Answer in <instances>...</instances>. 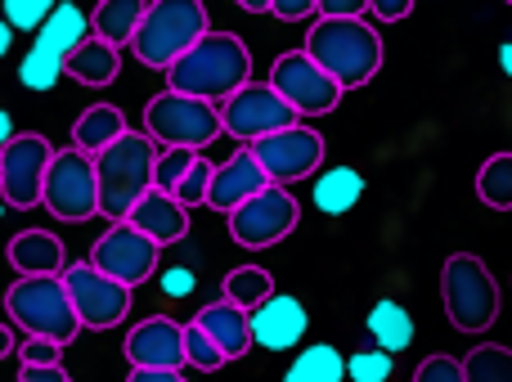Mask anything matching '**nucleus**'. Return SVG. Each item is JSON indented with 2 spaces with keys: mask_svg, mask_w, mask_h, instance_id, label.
<instances>
[{
  "mask_svg": "<svg viewBox=\"0 0 512 382\" xmlns=\"http://www.w3.org/2000/svg\"><path fill=\"white\" fill-rule=\"evenodd\" d=\"M301 221V203L292 198V189L270 185L265 194H256L252 203H243L230 216V239L239 248H274L283 243Z\"/></svg>",
  "mask_w": 512,
  "mask_h": 382,
  "instance_id": "obj_15",
  "label": "nucleus"
},
{
  "mask_svg": "<svg viewBox=\"0 0 512 382\" xmlns=\"http://www.w3.org/2000/svg\"><path fill=\"white\" fill-rule=\"evenodd\" d=\"M50 14H54L50 0H5V23L14 32H41L50 23Z\"/></svg>",
  "mask_w": 512,
  "mask_h": 382,
  "instance_id": "obj_36",
  "label": "nucleus"
},
{
  "mask_svg": "<svg viewBox=\"0 0 512 382\" xmlns=\"http://www.w3.org/2000/svg\"><path fill=\"white\" fill-rule=\"evenodd\" d=\"M364 194V176L355 167H328L315 176V207L324 216H346Z\"/></svg>",
  "mask_w": 512,
  "mask_h": 382,
  "instance_id": "obj_27",
  "label": "nucleus"
},
{
  "mask_svg": "<svg viewBox=\"0 0 512 382\" xmlns=\"http://www.w3.org/2000/svg\"><path fill=\"white\" fill-rule=\"evenodd\" d=\"M122 135H131L122 108H117V104H90V108H81V117L72 122V149L99 158V153L113 149Z\"/></svg>",
  "mask_w": 512,
  "mask_h": 382,
  "instance_id": "obj_22",
  "label": "nucleus"
},
{
  "mask_svg": "<svg viewBox=\"0 0 512 382\" xmlns=\"http://www.w3.org/2000/svg\"><path fill=\"white\" fill-rule=\"evenodd\" d=\"M59 77H68V59L54 54L50 45L32 41V50H27L23 63H18V81H23L27 90H54L59 86Z\"/></svg>",
  "mask_w": 512,
  "mask_h": 382,
  "instance_id": "obj_30",
  "label": "nucleus"
},
{
  "mask_svg": "<svg viewBox=\"0 0 512 382\" xmlns=\"http://www.w3.org/2000/svg\"><path fill=\"white\" fill-rule=\"evenodd\" d=\"M409 14H414L409 0H369V18H378V23H400Z\"/></svg>",
  "mask_w": 512,
  "mask_h": 382,
  "instance_id": "obj_43",
  "label": "nucleus"
},
{
  "mask_svg": "<svg viewBox=\"0 0 512 382\" xmlns=\"http://www.w3.org/2000/svg\"><path fill=\"white\" fill-rule=\"evenodd\" d=\"M301 50L342 90H360L382 68V36L369 18H315Z\"/></svg>",
  "mask_w": 512,
  "mask_h": 382,
  "instance_id": "obj_2",
  "label": "nucleus"
},
{
  "mask_svg": "<svg viewBox=\"0 0 512 382\" xmlns=\"http://www.w3.org/2000/svg\"><path fill=\"white\" fill-rule=\"evenodd\" d=\"M9 266L18 270V279H36V275H63L72 261H68V248H63L59 234L23 230L9 239Z\"/></svg>",
  "mask_w": 512,
  "mask_h": 382,
  "instance_id": "obj_19",
  "label": "nucleus"
},
{
  "mask_svg": "<svg viewBox=\"0 0 512 382\" xmlns=\"http://www.w3.org/2000/svg\"><path fill=\"white\" fill-rule=\"evenodd\" d=\"M194 288H198V275L189 266L162 270V293H167V297H194Z\"/></svg>",
  "mask_w": 512,
  "mask_h": 382,
  "instance_id": "obj_40",
  "label": "nucleus"
},
{
  "mask_svg": "<svg viewBox=\"0 0 512 382\" xmlns=\"http://www.w3.org/2000/svg\"><path fill=\"white\" fill-rule=\"evenodd\" d=\"M364 329H369L373 347H382L387 356H400V351L414 347V315H409L405 306L396 302V297H382V302H373Z\"/></svg>",
  "mask_w": 512,
  "mask_h": 382,
  "instance_id": "obj_23",
  "label": "nucleus"
},
{
  "mask_svg": "<svg viewBox=\"0 0 512 382\" xmlns=\"http://www.w3.org/2000/svg\"><path fill=\"white\" fill-rule=\"evenodd\" d=\"M468 382H512V347L504 342H481L463 356Z\"/></svg>",
  "mask_w": 512,
  "mask_h": 382,
  "instance_id": "obj_32",
  "label": "nucleus"
},
{
  "mask_svg": "<svg viewBox=\"0 0 512 382\" xmlns=\"http://www.w3.org/2000/svg\"><path fill=\"white\" fill-rule=\"evenodd\" d=\"M45 207H50V216H59L68 225L99 216V176H95V158L90 153H81V149L54 153L50 180H45Z\"/></svg>",
  "mask_w": 512,
  "mask_h": 382,
  "instance_id": "obj_9",
  "label": "nucleus"
},
{
  "mask_svg": "<svg viewBox=\"0 0 512 382\" xmlns=\"http://www.w3.org/2000/svg\"><path fill=\"white\" fill-rule=\"evenodd\" d=\"M414 382H468V374H463V360L454 356H427L414 369Z\"/></svg>",
  "mask_w": 512,
  "mask_h": 382,
  "instance_id": "obj_38",
  "label": "nucleus"
},
{
  "mask_svg": "<svg viewBox=\"0 0 512 382\" xmlns=\"http://www.w3.org/2000/svg\"><path fill=\"white\" fill-rule=\"evenodd\" d=\"M144 131L162 144V149H194L203 153V144H212L216 135H225L221 108L207 99L180 95V90H162L144 108Z\"/></svg>",
  "mask_w": 512,
  "mask_h": 382,
  "instance_id": "obj_7",
  "label": "nucleus"
},
{
  "mask_svg": "<svg viewBox=\"0 0 512 382\" xmlns=\"http://www.w3.org/2000/svg\"><path fill=\"white\" fill-rule=\"evenodd\" d=\"M274 18L283 23H301V18H319V0H274L270 5Z\"/></svg>",
  "mask_w": 512,
  "mask_h": 382,
  "instance_id": "obj_41",
  "label": "nucleus"
},
{
  "mask_svg": "<svg viewBox=\"0 0 512 382\" xmlns=\"http://www.w3.org/2000/svg\"><path fill=\"white\" fill-rule=\"evenodd\" d=\"M265 189H270V176H265V167L256 162V153L243 144L239 153H230V158L216 167L207 207H212V212H221V216H234L243 203H252V198L265 194Z\"/></svg>",
  "mask_w": 512,
  "mask_h": 382,
  "instance_id": "obj_17",
  "label": "nucleus"
},
{
  "mask_svg": "<svg viewBox=\"0 0 512 382\" xmlns=\"http://www.w3.org/2000/svg\"><path fill=\"white\" fill-rule=\"evenodd\" d=\"M499 68H504L508 77H512V41H504V45H499Z\"/></svg>",
  "mask_w": 512,
  "mask_h": 382,
  "instance_id": "obj_47",
  "label": "nucleus"
},
{
  "mask_svg": "<svg viewBox=\"0 0 512 382\" xmlns=\"http://www.w3.org/2000/svg\"><path fill=\"white\" fill-rule=\"evenodd\" d=\"M203 36H212V23H207V9L198 0H153L131 50L144 68L171 72Z\"/></svg>",
  "mask_w": 512,
  "mask_h": 382,
  "instance_id": "obj_4",
  "label": "nucleus"
},
{
  "mask_svg": "<svg viewBox=\"0 0 512 382\" xmlns=\"http://www.w3.org/2000/svg\"><path fill=\"white\" fill-rule=\"evenodd\" d=\"M198 158H203V153H194V149H162L158 153V171H153V189H162V194H176L180 180L194 171Z\"/></svg>",
  "mask_w": 512,
  "mask_h": 382,
  "instance_id": "obj_33",
  "label": "nucleus"
},
{
  "mask_svg": "<svg viewBox=\"0 0 512 382\" xmlns=\"http://www.w3.org/2000/svg\"><path fill=\"white\" fill-rule=\"evenodd\" d=\"M477 198L495 212H512V153H495L477 171Z\"/></svg>",
  "mask_w": 512,
  "mask_h": 382,
  "instance_id": "obj_31",
  "label": "nucleus"
},
{
  "mask_svg": "<svg viewBox=\"0 0 512 382\" xmlns=\"http://www.w3.org/2000/svg\"><path fill=\"white\" fill-rule=\"evenodd\" d=\"M243 86H252V50L243 45V36H234V32L203 36V41L167 72V90L207 99V104H216V108L239 95Z\"/></svg>",
  "mask_w": 512,
  "mask_h": 382,
  "instance_id": "obj_1",
  "label": "nucleus"
},
{
  "mask_svg": "<svg viewBox=\"0 0 512 382\" xmlns=\"http://www.w3.org/2000/svg\"><path fill=\"white\" fill-rule=\"evenodd\" d=\"M212 180H216V167L207 158H198L194 162V171H189L185 180H180V189H176V198L194 212V207H207V198H212Z\"/></svg>",
  "mask_w": 512,
  "mask_h": 382,
  "instance_id": "obj_37",
  "label": "nucleus"
},
{
  "mask_svg": "<svg viewBox=\"0 0 512 382\" xmlns=\"http://www.w3.org/2000/svg\"><path fill=\"white\" fill-rule=\"evenodd\" d=\"M95 36V23H90V14H81L77 5H54L50 23L36 32V41L50 45L54 54H63V59H72V54L81 50V45Z\"/></svg>",
  "mask_w": 512,
  "mask_h": 382,
  "instance_id": "obj_25",
  "label": "nucleus"
},
{
  "mask_svg": "<svg viewBox=\"0 0 512 382\" xmlns=\"http://www.w3.org/2000/svg\"><path fill=\"white\" fill-rule=\"evenodd\" d=\"M126 360L131 369H162V374H180L189 365L185 351V324H176L171 315H149L144 324H135L126 333Z\"/></svg>",
  "mask_w": 512,
  "mask_h": 382,
  "instance_id": "obj_16",
  "label": "nucleus"
},
{
  "mask_svg": "<svg viewBox=\"0 0 512 382\" xmlns=\"http://www.w3.org/2000/svg\"><path fill=\"white\" fill-rule=\"evenodd\" d=\"M270 86L288 99L297 117H328L337 104H342V86H337L306 50L279 54L270 68Z\"/></svg>",
  "mask_w": 512,
  "mask_h": 382,
  "instance_id": "obj_10",
  "label": "nucleus"
},
{
  "mask_svg": "<svg viewBox=\"0 0 512 382\" xmlns=\"http://www.w3.org/2000/svg\"><path fill=\"white\" fill-rule=\"evenodd\" d=\"M194 324L207 333V338L216 342V347L225 351V360H239V356H248L252 351V315L243 311V306H234V302H207L203 311L194 315Z\"/></svg>",
  "mask_w": 512,
  "mask_h": 382,
  "instance_id": "obj_21",
  "label": "nucleus"
},
{
  "mask_svg": "<svg viewBox=\"0 0 512 382\" xmlns=\"http://www.w3.org/2000/svg\"><path fill=\"white\" fill-rule=\"evenodd\" d=\"M18 382H23V378H18Z\"/></svg>",
  "mask_w": 512,
  "mask_h": 382,
  "instance_id": "obj_48",
  "label": "nucleus"
},
{
  "mask_svg": "<svg viewBox=\"0 0 512 382\" xmlns=\"http://www.w3.org/2000/svg\"><path fill=\"white\" fill-rule=\"evenodd\" d=\"M126 382H189L185 374H162V369H131Z\"/></svg>",
  "mask_w": 512,
  "mask_h": 382,
  "instance_id": "obj_45",
  "label": "nucleus"
},
{
  "mask_svg": "<svg viewBox=\"0 0 512 382\" xmlns=\"http://www.w3.org/2000/svg\"><path fill=\"white\" fill-rule=\"evenodd\" d=\"M256 153V162L265 167V176H270V185H283L292 189L297 180H310L319 176V167H324V135L310 131V126H288V131L270 135V140H256L248 144Z\"/></svg>",
  "mask_w": 512,
  "mask_h": 382,
  "instance_id": "obj_14",
  "label": "nucleus"
},
{
  "mask_svg": "<svg viewBox=\"0 0 512 382\" xmlns=\"http://www.w3.org/2000/svg\"><path fill=\"white\" fill-rule=\"evenodd\" d=\"M54 153L59 149L36 131L18 135V140H9L5 149H0V198H5L14 212H27V207L45 203V180H50Z\"/></svg>",
  "mask_w": 512,
  "mask_h": 382,
  "instance_id": "obj_8",
  "label": "nucleus"
},
{
  "mask_svg": "<svg viewBox=\"0 0 512 382\" xmlns=\"http://www.w3.org/2000/svg\"><path fill=\"white\" fill-rule=\"evenodd\" d=\"M18 378L23 382H72L63 365H23L18 369Z\"/></svg>",
  "mask_w": 512,
  "mask_h": 382,
  "instance_id": "obj_44",
  "label": "nucleus"
},
{
  "mask_svg": "<svg viewBox=\"0 0 512 382\" xmlns=\"http://www.w3.org/2000/svg\"><path fill=\"white\" fill-rule=\"evenodd\" d=\"M283 382H346V356L337 347H328V342H315V347H306L292 360Z\"/></svg>",
  "mask_w": 512,
  "mask_h": 382,
  "instance_id": "obj_28",
  "label": "nucleus"
},
{
  "mask_svg": "<svg viewBox=\"0 0 512 382\" xmlns=\"http://www.w3.org/2000/svg\"><path fill=\"white\" fill-rule=\"evenodd\" d=\"M131 225L140 234H149L158 248H171L189 234V207L180 203L176 194H162V189H149L144 203L131 212Z\"/></svg>",
  "mask_w": 512,
  "mask_h": 382,
  "instance_id": "obj_20",
  "label": "nucleus"
},
{
  "mask_svg": "<svg viewBox=\"0 0 512 382\" xmlns=\"http://www.w3.org/2000/svg\"><path fill=\"white\" fill-rule=\"evenodd\" d=\"M63 284H68V297L81 315V329L108 333L113 324H122L131 315V288L108 279L104 270H95L90 261H72L63 270Z\"/></svg>",
  "mask_w": 512,
  "mask_h": 382,
  "instance_id": "obj_12",
  "label": "nucleus"
},
{
  "mask_svg": "<svg viewBox=\"0 0 512 382\" xmlns=\"http://www.w3.org/2000/svg\"><path fill=\"white\" fill-rule=\"evenodd\" d=\"M445 315L459 333H486L499 320V284L490 266L472 252H454L441 270Z\"/></svg>",
  "mask_w": 512,
  "mask_h": 382,
  "instance_id": "obj_6",
  "label": "nucleus"
},
{
  "mask_svg": "<svg viewBox=\"0 0 512 382\" xmlns=\"http://www.w3.org/2000/svg\"><path fill=\"white\" fill-rule=\"evenodd\" d=\"M18 360H23V365H63V347L50 338H27Z\"/></svg>",
  "mask_w": 512,
  "mask_h": 382,
  "instance_id": "obj_39",
  "label": "nucleus"
},
{
  "mask_svg": "<svg viewBox=\"0 0 512 382\" xmlns=\"http://www.w3.org/2000/svg\"><path fill=\"white\" fill-rule=\"evenodd\" d=\"M158 252L162 248L149 234H140L131 221H117L95 239L90 266L104 270L108 279H117V284H126V288H140L144 279L158 275Z\"/></svg>",
  "mask_w": 512,
  "mask_h": 382,
  "instance_id": "obj_13",
  "label": "nucleus"
},
{
  "mask_svg": "<svg viewBox=\"0 0 512 382\" xmlns=\"http://www.w3.org/2000/svg\"><path fill=\"white\" fill-rule=\"evenodd\" d=\"M391 369H396V356H387L382 347H369V351L346 356V378L351 382H387Z\"/></svg>",
  "mask_w": 512,
  "mask_h": 382,
  "instance_id": "obj_34",
  "label": "nucleus"
},
{
  "mask_svg": "<svg viewBox=\"0 0 512 382\" xmlns=\"http://www.w3.org/2000/svg\"><path fill=\"white\" fill-rule=\"evenodd\" d=\"M221 297H225V302H234V306H243V311L252 315V311H261V306L274 297V275H270V270H261V266H239V270H230V275H225Z\"/></svg>",
  "mask_w": 512,
  "mask_h": 382,
  "instance_id": "obj_29",
  "label": "nucleus"
},
{
  "mask_svg": "<svg viewBox=\"0 0 512 382\" xmlns=\"http://www.w3.org/2000/svg\"><path fill=\"white\" fill-rule=\"evenodd\" d=\"M5 315L27 338H50V342H59V347H68L81 333V315H77V306H72L63 275L18 279L5 293Z\"/></svg>",
  "mask_w": 512,
  "mask_h": 382,
  "instance_id": "obj_5",
  "label": "nucleus"
},
{
  "mask_svg": "<svg viewBox=\"0 0 512 382\" xmlns=\"http://www.w3.org/2000/svg\"><path fill=\"white\" fill-rule=\"evenodd\" d=\"M117 72H122V50H113V45L99 41V36H90L68 59V77L81 81V86H113Z\"/></svg>",
  "mask_w": 512,
  "mask_h": 382,
  "instance_id": "obj_26",
  "label": "nucleus"
},
{
  "mask_svg": "<svg viewBox=\"0 0 512 382\" xmlns=\"http://www.w3.org/2000/svg\"><path fill=\"white\" fill-rule=\"evenodd\" d=\"M185 351H189V365L203 369V374H216L221 365H230V360H225V351L216 347V342L207 338L198 324H185Z\"/></svg>",
  "mask_w": 512,
  "mask_h": 382,
  "instance_id": "obj_35",
  "label": "nucleus"
},
{
  "mask_svg": "<svg viewBox=\"0 0 512 382\" xmlns=\"http://www.w3.org/2000/svg\"><path fill=\"white\" fill-rule=\"evenodd\" d=\"M9 140H18V131H14V117H9V113H0V149H5Z\"/></svg>",
  "mask_w": 512,
  "mask_h": 382,
  "instance_id": "obj_46",
  "label": "nucleus"
},
{
  "mask_svg": "<svg viewBox=\"0 0 512 382\" xmlns=\"http://www.w3.org/2000/svg\"><path fill=\"white\" fill-rule=\"evenodd\" d=\"M144 14H149L144 0H104V5L90 14V23H95L99 41L122 50V45H135V36H140V27H144Z\"/></svg>",
  "mask_w": 512,
  "mask_h": 382,
  "instance_id": "obj_24",
  "label": "nucleus"
},
{
  "mask_svg": "<svg viewBox=\"0 0 512 382\" xmlns=\"http://www.w3.org/2000/svg\"><path fill=\"white\" fill-rule=\"evenodd\" d=\"M310 329V315L297 297L274 293L261 311H252V338L261 351H292Z\"/></svg>",
  "mask_w": 512,
  "mask_h": 382,
  "instance_id": "obj_18",
  "label": "nucleus"
},
{
  "mask_svg": "<svg viewBox=\"0 0 512 382\" xmlns=\"http://www.w3.org/2000/svg\"><path fill=\"white\" fill-rule=\"evenodd\" d=\"M221 122H225V135L256 144V140H270V135L297 126V113H292V104L270 81H252V86H243L239 95L221 104Z\"/></svg>",
  "mask_w": 512,
  "mask_h": 382,
  "instance_id": "obj_11",
  "label": "nucleus"
},
{
  "mask_svg": "<svg viewBox=\"0 0 512 382\" xmlns=\"http://www.w3.org/2000/svg\"><path fill=\"white\" fill-rule=\"evenodd\" d=\"M319 18H369L364 0H319Z\"/></svg>",
  "mask_w": 512,
  "mask_h": 382,
  "instance_id": "obj_42",
  "label": "nucleus"
},
{
  "mask_svg": "<svg viewBox=\"0 0 512 382\" xmlns=\"http://www.w3.org/2000/svg\"><path fill=\"white\" fill-rule=\"evenodd\" d=\"M158 140L149 131H131L104 149L95 158L99 176V216H108V225L131 221V212L144 203V194L153 189V171H158Z\"/></svg>",
  "mask_w": 512,
  "mask_h": 382,
  "instance_id": "obj_3",
  "label": "nucleus"
}]
</instances>
